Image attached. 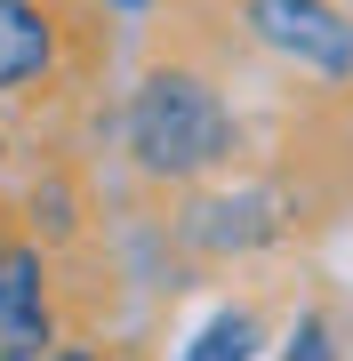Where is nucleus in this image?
I'll use <instances>...</instances> for the list:
<instances>
[{"label": "nucleus", "instance_id": "f03ea898", "mask_svg": "<svg viewBox=\"0 0 353 361\" xmlns=\"http://www.w3.org/2000/svg\"><path fill=\"white\" fill-rule=\"evenodd\" d=\"M241 25L265 56L314 80H353V16L337 0H241Z\"/></svg>", "mask_w": 353, "mask_h": 361}, {"label": "nucleus", "instance_id": "423d86ee", "mask_svg": "<svg viewBox=\"0 0 353 361\" xmlns=\"http://www.w3.org/2000/svg\"><path fill=\"white\" fill-rule=\"evenodd\" d=\"M281 361H329V329H321V322H305L297 337H289V353H281Z\"/></svg>", "mask_w": 353, "mask_h": 361}, {"label": "nucleus", "instance_id": "1a4fd4ad", "mask_svg": "<svg viewBox=\"0 0 353 361\" xmlns=\"http://www.w3.org/2000/svg\"><path fill=\"white\" fill-rule=\"evenodd\" d=\"M0 249H8V241H0Z\"/></svg>", "mask_w": 353, "mask_h": 361}, {"label": "nucleus", "instance_id": "f257e3e1", "mask_svg": "<svg viewBox=\"0 0 353 361\" xmlns=\"http://www.w3.org/2000/svg\"><path fill=\"white\" fill-rule=\"evenodd\" d=\"M233 137H241L233 113H225V97L201 73L153 65L137 80V97H129V153H137L144 177L193 185V177H209V169L233 161Z\"/></svg>", "mask_w": 353, "mask_h": 361}, {"label": "nucleus", "instance_id": "6e6552de", "mask_svg": "<svg viewBox=\"0 0 353 361\" xmlns=\"http://www.w3.org/2000/svg\"><path fill=\"white\" fill-rule=\"evenodd\" d=\"M113 8H144V0H113Z\"/></svg>", "mask_w": 353, "mask_h": 361}, {"label": "nucleus", "instance_id": "39448f33", "mask_svg": "<svg viewBox=\"0 0 353 361\" xmlns=\"http://www.w3.org/2000/svg\"><path fill=\"white\" fill-rule=\"evenodd\" d=\"M177 361H257V313H217Z\"/></svg>", "mask_w": 353, "mask_h": 361}, {"label": "nucleus", "instance_id": "7ed1b4c3", "mask_svg": "<svg viewBox=\"0 0 353 361\" xmlns=\"http://www.w3.org/2000/svg\"><path fill=\"white\" fill-rule=\"evenodd\" d=\"M56 345V313H49V257L32 241L0 249V361H40Z\"/></svg>", "mask_w": 353, "mask_h": 361}, {"label": "nucleus", "instance_id": "20e7f679", "mask_svg": "<svg viewBox=\"0 0 353 361\" xmlns=\"http://www.w3.org/2000/svg\"><path fill=\"white\" fill-rule=\"evenodd\" d=\"M56 65V16L40 0H0V97L32 89Z\"/></svg>", "mask_w": 353, "mask_h": 361}, {"label": "nucleus", "instance_id": "0eeeda50", "mask_svg": "<svg viewBox=\"0 0 353 361\" xmlns=\"http://www.w3.org/2000/svg\"><path fill=\"white\" fill-rule=\"evenodd\" d=\"M40 361H97L89 345H65V353H40Z\"/></svg>", "mask_w": 353, "mask_h": 361}]
</instances>
